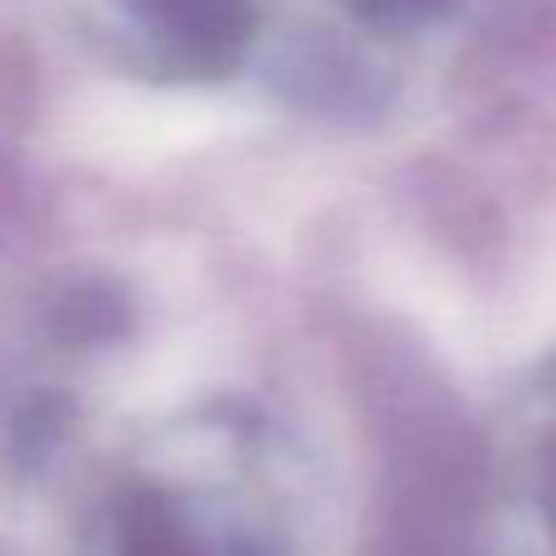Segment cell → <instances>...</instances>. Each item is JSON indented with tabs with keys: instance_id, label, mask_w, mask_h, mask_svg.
I'll use <instances>...</instances> for the list:
<instances>
[{
	"instance_id": "cell-1",
	"label": "cell",
	"mask_w": 556,
	"mask_h": 556,
	"mask_svg": "<svg viewBox=\"0 0 556 556\" xmlns=\"http://www.w3.org/2000/svg\"><path fill=\"white\" fill-rule=\"evenodd\" d=\"M132 556H235L230 547L211 538L201 528H186L172 508H156V518H147L132 538Z\"/></svg>"
},
{
	"instance_id": "cell-2",
	"label": "cell",
	"mask_w": 556,
	"mask_h": 556,
	"mask_svg": "<svg viewBox=\"0 0 556 556\" xmlns=\"http://www.w3.org/2000/svg\"><path fill=\"white\" fill-rule=\"evenodd\" d=\"M552 522H556V469H552Z\"/></svg>"
}]
</instances>
